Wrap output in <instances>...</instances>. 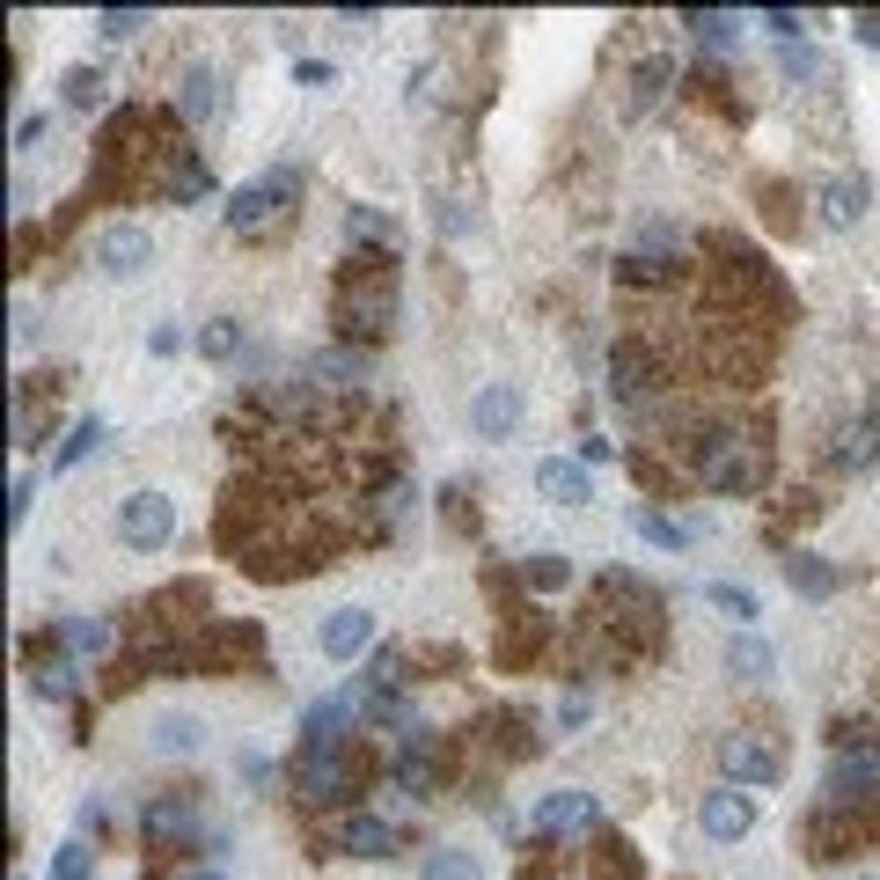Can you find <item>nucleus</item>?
I'll list each match as a JSON object with an SVG mask.
<instances>
[{"label":"nucleus","mask_w":880,"mask_h":880,"mask_svg":"<svg viewBox=\"0 0 880 880\" xmlns=\"http://www.w3.org/2000/svg\"><path fill=\"white\" fill-rule=\"evenodd\" d=\"M147 741H155L162 756H192L198 741H206V720H192V712H162V720L147 726Z\"/></svg>","instance_id":"nucleus-13"},{"label":"nucleus","mask_w":880,"mask_h":880,"mask_svg":"<svg viewBox=\"0 0 880 880\" xmlns=\"http://www.w3.org/2000/svg\"><path fill=\"white\" fill-rule=\"evenodd\" d=\"M294 81H301V88H331L338 74H331V59H301V67H294Z\"/></svg>","instance_id":"nucleus-34"},{"label":"nucleus","mask_w":880,"mask_h":880,"mask_svg":"<svg viewBox=\"0 0 880 880\" xmlns=\"http://www.w3.org/2000/svg\"><path fill=\"white\" fill-rule=\"evenodd\" d=\"M338 851H345V859H382L389 851V822L382 814H345V822H338Z\"/></svg>","instance_id":"nucleus-12"},{"label":"nucleus","mask_w":880,"mask_h":880,"mask_svg":"<svg viewBox=\"0 0 880 880\" xmlns=\"http://www.w3.org/2000/svg\"><path fill=\"white\" fill-rule=\"evenodd\" d=\"M536 492L558 499V507H587V499H595V485H587V462H573V456H544V462H536Z\"/></svg>","instance_id":"nucleus-7"},{"label":"nucleus","mask_w":880,"mask_h":880,"mask_svg":"<svg viewBox=\"0 0 880 880\" xmlns=\"http://www.w3.org/2000/svg\"><path fill=\"white\" fill-rule=\"evenodd\" d=\"M851 37H859V45H873V52H880V16H851Z\"/></svg>","instance_id":"nucleus-37"},{"label":"nucleus","mask_w":880,"mask_h":880,"mask_svg":"<svg viewBox=\"0 0 880 880\" xmlns=\"http://www.w3.org/2000/svg\"><path fill=\"white\" fill-rule=\"evenodd\" d=\"M778 67H785L792 81H822V52H814V45H800V37H792V45H778Z\"/></svg>","instance_id":"nucleus-26"},{"label":"nucleus","mask_w":880,"mask_h":880,"mask_svg":"<svg viewBox=\"0 0 880 880\" xmlns=\"http://www.w3.org/2000/svg\"><path fill=\"white\" fill-rule=\"evenodd\" d=\"M683 30H697V45H726V37H734V16H720V8H683Z\"/></svg>","instance_id":"nucleus-25"},{"label":"nucleus","mask_w":880,"mask_h":880,"mask_svg":"<svg viewBox=\"0 0 880 880\" xmlns=\"http://www.w3.org/2000/svg\"><path fill=\"white\" fill-rule=\"evenodd\" d=\"M147 264H155V235H147L140 221H110V228L96 235V272H104V280H140Z\"/></svg>","instance_id":"nucleus-2"},{"label":"nucleus","mask_w":880,"mask_h":880,"mask_svg":"<svg viewBox=\"0 0 880 880\" xmlns=\"http://www.w3.org/2000/svg\"><path fill=\"white\" fill-rule=\"evenodd\" d=\"M785 580L800 587V595H814V602H822V595H837V573H829V565L814 558V550H792V558H785Z\"/></svg>","instance_id":"nucleus-16"},{"label":"nucleus","mask_w":880,"mask_h":880,"mask_svg":"<svg viewBox=\"0 0 880 880\" xmlns=\"http://www.w3.org/2000/svg\"><path fill=\"white\" fill-rule=\"evenodd\" d=\"M668 81H675V59H646V67L632 74V110H653Z\"/></svg>","instance_id":"nucleus-18"},{"label":"nucleus","mask_w":880,"mask_h":880,"mask_svg":"<svg viewBox=\"0 0 880 880\" xmlns=\"http://www.w3.org/2000/svg\"><path fill=\"white\" fill-rule=\"evenodd\" d=\"M96 104H104V74H96V67H74L67 74V110H96Z\"/></svg>","instance_id":"nucleus-29"},{"label":"nucleus","mask_w":880,"mask_h":880,"mask_svg":"<svg viewBox=\"0 0 880 880\" xmlns=\"http://www.w3.org/2000/svg\"><path fill=\"white\" fill-rule=\"evenodd\" d=\"M184 118H198V125L221 118V74H213V67H192V74H184Z\"/></svg>","instance_id":"nucleus-15"},{"label":"nucleus","mask_w":880,"mask_h":880,"mask_svg":"<svg viewBox=\"0 0 880 880\" xmlns=\"http://www.w3.org/2000/svg\"><path fill=\"white\" fill-rule=\"evenodd\" d=\"M595 822V792H544L536 800V829L544 837H565V829H587Z\"/></svg>","instance_id":"nucleus-9"},{"label":"nucleus","mask_w":880,"mask_h":880,"mask_svg":"<svg viewBox=\"0 0 880 880\" xmlns=\"http://www.w3.org/2000/svg\"><path fill=\"white\" fill-rule=\"evenodd\" d=\"M368 638H374V609L345 602V609H331V616H323L316 646H323V661H352V653H368Z\"/></svg>","instance_id":"nucleus-6"},{"label":"nucleus","mask_w":880,"mask_h":880,"mask_svg":"<svg viewBox=\"0 0 880 880\" xmlns=\"http://www.w3.org/2000/svg\"><path fill=\"white\" fill-rule=\"evenodd\" d=\"M837 462H851V470H866V462H873V433H851L844 448H837Z\"/></svg>","instance_id":"nucleus-35"},{"label":"nucleus","mask_w":880,"mask_h":880,"mask_svg":"<svg viewBox=\"0 0 880 880\" xmlns=\"http://www.w3.org/2000/svg\"><path fill=\"white\" fill-rule=\"evenodd\" d=\"M96 30H104V37H133V30H147V16H140V8H104Z\"/></svg>","instance_id":"nucleus-30"},{"label":"nucleus","mask_w":880,"mask_h":880,"mask_svg":"<svg viewBox=\"0 0 880 880\" xmlns=\"http://www.w3.org/2000/svg\"><path fill=\"white\" fill-rule=\"evenodd\" d=\"M286 192H294V169H272V176H257V184H243V192H228V228L235 235H257Z\"/></svg>","instance_id":"nucleus-3"},{"label":"nucleus","mask_w":880,"mask_h":880,"mask_svg":"<svg viewBox=\"0 0 880 880\" xmlns=\"http://www.w3.org/2000/svg\"><path fill=\"white\" fill-rule=\"evenodd\" d=\"M859 880H880V873H859Z\"/></svg>","instance_id":"nucleus-39"},{"label":"nucleus","mask_w":880,"mask_h":880,"mask_svg":"<svg viewBox=\"0 0 880 880\" xmlns=\"http://www.w3.org/2000/svg\"><path fill=\"white\" fill-rule=\"evenodd\" d=\"M419 880H485V866H477V851H433Z\"/></svg>","instance_id":"nucleus-21"},{"label":"nucleus","mask_w":880,"mask_h":880,"mask_svg":"<svg viewBox=\"0 0 880 880\" xmlns=\"http://www.w3.org/2000/svg\"><path fill=\"white\" fill-rule=\"evenodd\" d=\"M59 646H67V653H104L110 646V624H104V616H67V624H59Z\"/></svg>","instance_id":"nucleus-17"},{"label":"nucleus","mask_w":880,"mask_h":880,"mask_svg":"<svg viewBox=\"0 0 880 880\" xmlns=\"http://www.w3.org/2000/svg\"><path fill=\"white\" fill-rule=\"evenodd\" d=\"M184 880H221V873H213V866H192V873H184Z\"/></svg>","instance_id":"nucleus-38"},{"label":"nucleus","mask_w":880,"mask_h":880,"mask_svg":"<svg viewBox=\"0 0 880 880\" xmlns=\"http://www.w3.org/2000/svg\"><path fill=\"white\" fill-rule=\"evenodd\" d=\"M52 880H88V851H81V844H67V851L52 859Z\"/></svg>","instance_id":"nucleus-32"},{"label":"nucleus","mask_w":880,"mask_h":880,"mask_svg":"<svg viewBox=\"0 0 880 880\" xmlns=\"http://www.w3.org/2000/svg\"><path fill=\"white\" fill-rule=\"evenodd\" d=\"M521 580L536 587V595H550V587H565V580H573V565H565V558H550V550H544V558H528V565H521Z\"/></svg>","instance_id":"nucleus-27"},{"label":"nucleus","mask_w":880,"mask_h":880,"mask_svg":"<svg viewBox=\"0 0 880 880\" xmlns=\"http://www.w3.org/2000/svg\"><path fill=\"white\" fill-rule=\"evenodd\" d=\"M184 829H192V808H184V800H155V808H147V837H184Z\"/></svg>","instance_id":"nucleus-28"},{"label":"nucleus","mask_w":880,"mask_h":880,"mask_svg":"<svg viewBox=\"0 0 880 880\" xmlns=\"http://www.w3.org/2000/svg\"><path fill=\"white\" fill-rule=\"evenodd\" d=\"M720 771L734 778V785H771V778H778V756L763 749V741H749V734H726L720 741Z\"/></svg>","instance_id":"nucleus-8"},{"label":"nucleus","mask_w":880,"mask_h":880,"mask_svg":"<svg viewBox=\"0 0 880 880\" xmlns=\"http://www.w3.org/2000/svg\"><path fill=\"white\" fill-rule=\"evenodd\" d=\"M235 345H243V331H235V323H206V352H213V360H228Z\"/></svg>","instance_id":"nucleus-33"},{"label":"nucleus","mask_w":880,"mask_h":880,"mask_svg":"<svg viewBox=\"0 0 880 880\" xmlns=\"http://www.w3.org/2000/svg\"><path fill=\"white\" fill-rule=\"evenodd\" d=\"M814 213H822V228H851L866 213V184L859 176H829L822 192H814Z\"/></svg>","instance_id":"nucleus-11"},{"label":"nucleus","mask_w":880,"mask_h":880,"mask_svg":"<svg viewBox=\"0 0 880 880\" xmlns=\"http://www.w3.org/2000/svg\"><path fill=\"white\" fill-rule=\"evenodd\" d=\"M30 690H37V697H67V690H74V668H45Z\"/></svg>","instance_id":"nucleus-36"},{"label":"nucleus","mask_w":880,"mask_h":880,"mask_svg":"<svg viewBox=\"0 0 880 880\" xmlns=\"http://www.w3.org/2000/svg\"><path fill=\"white\" fill-rule=\"evenodd\" d=\"M697 822H704L712 844H734V837L756 829V800H749L741 785H720V792H704V800H697Z\"/></svg>","instance_id":"nucleus-4"},{"label":"nucleus","mask_w":880,"mask_h":880,"mask_svg":"<svg viewBox=\"0 0 880 880\" xmlns=\"http://www.w3.org/2000/svg\"><path fill=\"white\" fill-rule=\"evenodd\" d=\"M198 198H213V176H206V162H184L169 176V206H198Z\"/></svg>","instance_id":"nucleus-23"},{"label":"nucleus","mask_w":880,"mask_h":880,"mask_svg":"<svg viewBox=\"0 0 880 880\" xmlns=\"http://www.w3.org/2000/svg\"><path fill=\"white\" fill-rule=\"evenodd\" d=\"M704 595H712V609H726V616H734V624H756V587H741V580H712Z\"/></svg>","instance_id":"nucleus-20"},{"label":"nucleus","mask_w":880,"mask_h":880,"mask_svg":"<svg viewBox=\"0 0 880 880\" xmlns=\"http://www.w3.org/2000/svg\"><path fill=\"white\" fill-rule=\"evenodd\" d=\"M726 668H734V675H763V668H771V646H763V638H749V632L726 638Z\"/></svg>","instance_id":"nucleus-24"},{"label":"nucleus","mask_w":880,"mask_h":880,"mask_svg":"<svg viewBox=\"0 0 880 880\" xmlns=\"http://www.w3.org/2000/svg\"><path fill=\"white\" fill-rule=\"evenodd\" d=\"M294 785L309 792V800H338V792H345V763H338V749H301Z\"/></svg>","instance_id":"nucleus-10"},{"label":"nucleus","mask_w":880,"mask_h":880,"mask_svg":"<svg viewBox=\"0 0 880 880\" xmlns=\"http://www.w3.org/2000/svg\"><path fill=\"white\" fill-rule=\"evenodd\" d=\"M30 499H37V477H16V485H8V528H22Z\"/></svg>","instance_id":"nucleus-31"},{"label":"nucleus","mask_w":880,"mask_h":880,"mask_svg":"<svg viewBox=\"0 0 880 880\" xmlns=\"http://www.w3.org/2000/svg\"><path fill=\"white\" fill-rule=\"evenodd\" d=\"M638 536H646L653 550H683L690 536H697V528H690V521H675V514H638Z\"/></svg>","instance_id":"nucleus-19"},{"label":"nucleus","mask_w":880,"mask_h":880,"mask_svg":"<svg viewBox=\"0 0 880 880\" xmlns=\"http://www.w3.org/2000/svg\"><path fill=\"white\" fill-rule=\"evenodd\" d=\"M96 440H104V419H96V411H88V419L74 426L67 440H59V456H52V462H59V470H74V462H81V456H96Z\"/></svg>","instance_id":"nucleus-22"},{"label":"nucleus","mask_w":880,"mask_h":880,"mask_svg":"<svg viewBox=\"0 0 880 880\" xmlns=\"http://www.w3.org/2000/svg\"><path fill=\"white\" fill-rule=\"evenodd\" d=\"M514 426H521V389L514 382H485L470 397V433L477 440H507Z\"/></svg>","instance_id":"nucleus-5"},{"label":"nucleus","mask_w":880,"mask_h":880,"mask_svg":"<svg viewBox=\"0 0 880 880\" xmlns=\"http://www.w3.org/2000/svg\"><path fill=\"white\" fill-rule=\"evenodd\" d=\"M822 785L837 792V800H851L859 785H880V756H873V749H859V756H837V763H829V778H822Z\"/></svg>","instance_id":"nucleus-14"},{"label":"nucleus","mask_w":880,"mask_h":880,"mask_svg":"<svg viewBox=\"0 0 880 880\" xmlns=\"http://www.w3.org/2000/svg\"><path fill=\"white\" fill-rule=\"evenodd\" d=\"M176 536V499L169 492H125L118 499V544L125 550H162Z\"/></svg>","instance_id":"nucleus-1"}]
</instances>
